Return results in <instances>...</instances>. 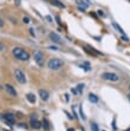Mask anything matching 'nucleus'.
<instances>
[{
	"instance_id": "obj_1",
	"label": "nucleus",
	"mask_w": 130,
	"mask_h": 131,
	"mask_svg": "<svg viewBox=\"0 0 130 131\" xmlns=\"http://www.w3.org/2000/svg\"><path fill=\"white\" fill-rule=\"evenodd\" d=\"M12 54L14 58H17L20 62H27L30 59V54L28 52H26L25 50H22L21 47H14L12 50Z\"/></svg>"
},
{
	"instance_id": "obj_2",
	"label": "nucleus",
	"mask_w": 130,
	"mask_h": 131,
	"mask_svg": "<svg viewBox=\"0 0 130 131\" xmlns=\"http://www.w3.org/2000/svg\"><path fill=\"white\" fill-rule=\"evenodd\" d=\"M64 66V62L62 59L58 58H51L47 63V67L52 71H57V70H60V68Z\"/></svg>"
},
{
	"instance_id": "obj_3",
	"label": "nucleus",
	"mask_w": 130,
	"mask_h": 131,
	"mask_svg": "<svg viewBox=\"0 0 130 131\" xmlns=\"http://www.w3.org/2000/svg\"><path fill=\"white\" fill-rule=\"evenodd\" d=\"M33 59H34V62L36 64L39 66V67H43L44 66V53L41 52V51H36L34 53H33Z\"/></svg>"
},
{
	"instance_id": "obj_4",
	"label": "nucleus",
	"mask_w": 130,
	"mask_h": 131,
	"mask_svg": "<svg viewBox=\"0 0 130 131\" xmlns=\"http://www.w3.org/2000/svg\"><path fill=\"white\" fill-rule=\"evenodd\" d=\"M102 79L104 80H109V81H118L120 80V77L117 76L116 73H112V72H104L102 73Z\"/></svg>"
},
{
	"instance_id": "obj_5",
	"label": "nucleus",
	"mask_w": 130,
	"mask_h": 131,
	"mask_svg": "<svg viewBox=\"0 0 130 131\" xmlns=\"http://www.w3.org/2000/svg\"><path fill=\"white\" fill-rule=\"evenodd\" d=\"M14 78H15V80L20 83V84H25L26 83V76H25V73L20 71V70H15L14 71Z\"/></svg>"
},
{
	"instance_id": "obj_6",
	"label": "nucleus",
	"mask_w": 130,
	"mask_h": 131,
	"mask_svg": "<svg viewBox=\"0 0 130 131\" xmlns=\"http://www.w3.org/2000/svg\"><path fill=\"white\" fill-rule=\"evenodd\" d=\"M49 38L52 43H56V44H62V43H63V41H62V38H60L57 33H54V32H51V33H50Z\"/></svg>"
},
{
	"instance_id": "obj_7",
	"label": "nucleus",
	"mask_w": 130,
	"mask_h": 131,
	"mask_svg": "<svg viewBox=\"0 0 130 131\" xmlns=\"http://www.w3.org/2000/svg\"><path fill=\"white\" fill-rule=\"evenodd\" d=\"M5 90L7 92V95H9L11 97H17V90L11 84H6L5 85Z\"/></svg>"
},
{
	"instance_id": "obj_8",
	"label": "nucleus",
	"mask_w": 130,
	"mask_h": 131,
	"mask_svg": "<svg viewBox=\"0 0 130 131\" xmlns=\"http://www.w3.org/2000/svg\"><path fill=\"white\" fill-rule=\"evenodd\" d=\"M4 119L6 121V123H7L8 125H14V123H15V117H14L12 113H6V115H4Z\"/></svg>"
},
{
	"instance_id": "obj_9",
	"label": "nucleus",
	"mask_w": 130,
	"mask_h": 131,
	"mask_svg": "<svg viewBox=\"0 0 130 131\" xmlns=\"http://www.w3.org/2000/svg\"><path fill=\"white\" fill-rule=\"evenodd\" d=\"M31 128L32 129H36V130H38V129H40L43 125H41V123L38 121V119H31Z\"/></svg>"
},
{
	"instance_id": "obj_10",
	"label": "nucleus",
	"mask_w": 130,
	"mask_h": 131,
	"mask_svg": "<svg viewBox=\"0 0 130 131\" xmlns=\"http://www.w3.org/2000/svg\"><path fill=\"white\" fill-rule=\"evenodd\" d=\"M39 96H40V99L44 100V102H46V100L49 99V92L46 90L40 89V90H39Z\"/></svg>"
},
{
	"instance_id": "obj_11",
	"label": "nucleus",
	"mask_w": 130,
	"mask_h": 131,
	"mask_svg": "<svg viewBox=\"0 0 130 131\" xmlns=\"http://www.w3.org/2000/svg\"><path fill=\"white\" fill-rule=\"evenodd\" d=\"M50 2L52 5H54V6L59 7V8H65V5H64L63 2H60L59 0H50Z\"/></svg>"
},
{
	"instance_id": "obj_12",
	"label": "nucleus",
	"mask_w": 130,
	"mask_h": 131,
	"mask_svg": "<svg viewBox=\"0 0 130 131\" xmlns=\"http://www.w3.org/2000/svg\"><path fill=\"white\" fill-rule=\"evenodd\" d=\"M26 99L31 103V104H34L36 103V96L33 95V93H27L26 95Z\"/></svg>"
},
{
	"instance_id": "obj_13",
	"label": "nucleus",
	"mask_w": 130,
	"mask_h": 131,
	"mask_svg": "<svg viewBox=\"0 0 130 131\" xmlns=\"http://www.w3.org/2000/svg\"><path fill=\"white\" fill-rule=\"evenodd\" d=\"M89 100L91 102V103H97V102H98V97H97L96 95H94V93H90Z\"/></svg>"
},
{
	"instance_id": "obj_14",
	"label": "nucleus",
	"mask_w": 130,
	"mask_h": 131,
	"mask_svg": "<svg viewBox=\"0 0 130 131\" xmlns=\"http://www.w3.org/2000/svg\"><path fill=\"white\" fill-rule=\"evenodd\" d=\"M81 67H82V68H84L85 71H90V70H91V67H90V63H89V62H84V63H83V64L81 65Z\"/></svg>"
},
{
	"instance_id": "obj_15",
	"label": "nucleus",
	"mask_w": 130,
	"mask_h": 131,
	"mask_svg": "<svg viewBox=\"0 0 130 131\" xmlns=\"http://www.w3.org/2000/svg\"><path fill=\"white\" fill-rule=\"evenodd\" d=\"M112 26L115 27V28H116L117 31L120 32V33H121V34H124V31H123V28H122V27L120 26V25H118L117 23H112Z\"/></svg>"
},
{
	"instance_id": "obj_16",
	"label": "nucleus",
	"mask_w": 130,
	"mask_h": 131,
	"mask_svg": "<svg viewBox=\"0 0 130 131\" xmlns=\"http://www.w3.org/2000/svg\"><path fill=\"white\" fill-rule=\"evenodd\" d=\"M41 125L44 127V129L46 131L50 130V123H49V121H47V119H45V118H44V121H43V123H41Z\"/></svg>"
},
{
	"instance_id": "obj_17",
	"label": "nucleus",
	"mask_w": 130,
	"mask_h": 131,
	"mask_svg": "<svg viewBox=\"0 0 130 131\" xmlns=\"http://www.w3.org/2000/svg\"><path fill=\"white\" fill-rule=\"evenodd\" d=\"M84 84H79V85L77 86V91H78V95H81V93H83V91H84Z\"/></svg>"
},
{
	"instance_id": "obj_18",
	"label": "nucleus",
	"mask_w": 130,
	"mask_h": 131,
	"mask_svg": "<svg viewBox=\"0 0 130 131\" xmlns=\"http://www.w3.org/2000/svg\"><path fill=\"white\" fill-rule=\"evenodd\" d=\"M91 130L92 131H99L98 125H97L96 123H92V124H91Z\"/></svg>"
},
{
	"instance_id": "obj_19",
	"label": "nucleus",
	"mask_w": 130,
	"mask_h": 131,
	"mask_svg": "<svg viewBox=\"0 0 130 131\" xmlns=\"http://www.w3.org/2000/svg\"><path fill=\"white\" fill-rule=\"evenodd\" d=\"M77 2H78L79 5H82V6H83L84 8H86V7H88V4H85V2H84L83 0H77Z\"/></svg>"
},
{
	"instance_id": "obj_20",
	"label": "nucleus",
	"mask_w": 130,
	"mask_h": 131,
	"mask_svg": "<svg viewBox=\"0 0 130 131\" xmlns=\"http://www.w3.org/2000/svg\"><path fill=\"white\" fill-rule=\"evenodd\" d=\"M79 113H81V117L83 118L84 121H85V119H86V117L84 116V112H83V109H82V108H79Z\"/></svg>"
},
{
	"instance_id": "obj_21",
	"label": "nucleus",
	"mask_w": 130,
	"mask_h": 131,
	"mask_svg": "<svg viewBox=\"0 0 130 131\" xmlns=\"http://www.w3.org/2000/svg\"><path fill=\"white\" fill-rule=\"evenodd\" d=\"M22 21L25 24H28L30 23V18H28V17H24V18H22Z\"/></svg>"
},
{
	"instance_id": "obj_22",
	"label": "nucleus",
	"mask_w": 130,
	"mask_h": 131,
	"mask_svg": "<svg viewBox=\"0 0 130 131\" xmlns=\"http://www.w3.org/2000/svg\"><path fill=\"white\" fill-rule=\"evenodd\" d=\"M71 92L73 93V95H78V91H77V89H71Z\"/></svg>"
},
{
	"instance_id": "obj_23",
	"label": "nucleus",
	"mask_w": 130,
	"mask_h": 131,
	"mask_svg": "<svg viewBox=\"0 0 130 131\" xmlns=\"http://www.w3.org/2000/svg\"><path fill=\"white\" fill-rule=\"evenodd\" d=\"M47 49H50V50H58V47H56V46H49Z\"/></svg>"
},
{
	"instance_id": "obj_24",
	"label": "nucleus",
	"mask_w": 130,
	"mask_h": 131,
	"mask_svg": "<svg viewBox=\"0 0 130 131\" xmlns=\"http://www.w3.org/2000/svg\"><path fill=\"white\" fill-rule=\"evenodd\" d=\"M97 12H98V14H99V15H102V17H103V15H104V12H103V11H102V9H98Z\"/></svg>"
},
{
	"instance_id": "obj_25",
	"label": "nucleus",
	"mask_w": 130,
	"mask_h": 131,
	"mask_svg": "<svg viewBox=\"0 0 130 131\" xmlns=\"http://www.w3.org/2000/svg\"><path fill=\"white\" fill-rule=\"evenodd\" d=\"M19 127H21V128H27V125L25 124V123H20V124H19Z\"/></svg>"
},
{
	"instance_id": "obj_26",
	"label": "nucleus",
	"mask_w": 130,
	"mask_h": 131,
	"mask_svg": "<svg viewBox=\"0 0 130 131\" xmlns=\"http://www.w3.org/2000/svg\"><path fill=\"white\" fill-rule=\"evenodd\" d=\"M122 40H123V41H128V38H127V37L123 34V37H122Z\"/></svg>"
},
{
	"instance_id": "obj_27",
	"label": "nucleus",
	"mask_w": 130,
	"mask_h": 131,
	"mask_svg": "<svg viewBox=\"0 0 130 131\" xmlns=\"http://www.w3.org/2000/svg\"><path fill=\"white\" fill-rule=\"evenodd\" d=\"M46 19H47V21H49V23H51V21H52V18H51L50 15H47V17H46Z\"/></svg>"
},
{
	"instance_id": "obj_28",
	"label": "nucleus",
	"mask_w": 130,
	"mask_h": 131,
	"mask_svg": "<svg viewBox=\"0 0 130 131\" xmlns=\"http://www.w3.org/2000/svg\"><path fill=\"white\" fill-rule=\"evenodd\" d=\"M2 26H4V21L0 19V27H2Z\"/></svg>"
},
{
	"instance_id": "obj_29",
	"label": "nucleus",
	"mask_w": 130,
	"mask_h": 131,
	"mask_svg": "<svg viewBox=\"0 0 130 131\" xmlns=\"http://www.w3.org/2000/svg\"><path fill=\"white\" fill-rule=\"evenodd\" d=\"M4 50V45H2V44H0V51H2Z\"/></svg>"
},
{
	"instance_id": "obj_30",
	"label": "nucleus",
	"mask_w": 130,
	"mask_h": 131,
	"mask_svg": "<svg viewBox=\"0 0 130 131\" xmlns=\"http://www.w3.org/2000/svg\"><path fill=\"white\" fill-rule=\"evenodd\" d=\"M67 131H75V129H72V128H69V129H67Z\"/></svg>"
},
{
	"instance_id": "obj_31",
	"label": "nucleus",
	"mask_w": 130,
	"mask_h": 131,
	"mask_svg": "<svg viewBox=\"0 0 130 131\" xmlns=\"http://www.w3.org/2000/svg\"><path fill=\"white\" fill-rule=\"evenodd\" d=\"M128 99L130 100V93H129V95H128Z\"/></svg>"
},
{
	"instance_id": "obj_32",
	"label": "nucleus",
	"mask_w": 130,
	"mask_h": 131,
	"mask_svg": "<svg viewBox=\"0 0 130 131\" xmlns=\"http://www.w3.org/2000/svg\"><path fill=\"white\" fill-rule=\"evenodd\" d=\"M127 131H130V128H129V129H127Z\"/></svg>"
},
{
	"instance_id": "obj_33",
	"label": "nucleus",
	"mask_w": 130,
	"mask_h": 131,
	"mask_svg": "<svg viewBox=\"0 0 130 131\" xmlns=\"http://www.w3.org/2000/svg\"><path fill=\"white\" fill-rule=\"evenodd\" d=\"M129 90H130V85H129Z\"/></svg>"
}]
</instances>
